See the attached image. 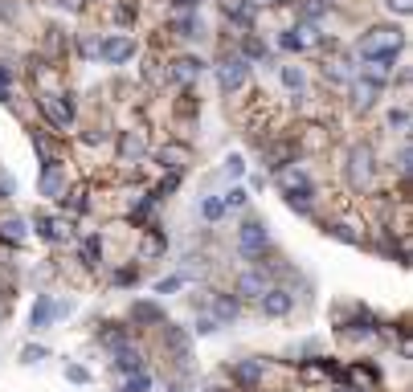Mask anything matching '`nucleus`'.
<instances>
[{"instance_id": "nucleus-1", "label": "nucleus", "mask_w": 413, "mask_h": 392, "mask_svg": "<svg viewBox=\"0 0 413 392\" xmlns=\"http://www.w3.org/2000/svg\"><path fill=\"white\" fill-rule=\"evenodd\" d=\"M405 46V33L397 29V25H381V29H368L365 37H360V58L365 62H385L393 66L397 62V53Z\"/></svg>"}, {"instance_id": "nucleus-2", "label": "nucleus", "mask_w": 413, "mask_h": 392, "mask_svg": "<svg viewBox=\"0 0 413 392\" xmlns=\"http://www.w3.org/2000/svg\"><path fill=\"white\" fill-rule=\"evenodd\" d=\"M258 311H262L266 319H287L294 311V295L287 286H266V290L258 295Z\"/></svg>"}, {"instance_id": "nucleus-3", "label": "nucleus", "mask_w": 413, "mask_h": 392, "mask_svg": "<svg viewBox=\"0 0 413 392\" xmlns=\"http://www.w3.org/2000/svg\"><path fill=\"white\" fill-rule=\"evenodd\" d=\"M372 172H377V163H372V147H368V143L352 147V151H348V180H352V188H365L368 180H372Z\"/></svg>"}, {"instance_id": "nucleus-4", "label": "nucleus", "mask_w": 413, "mask_h": 392, "mask_svg": "<svg viewBox=\"0 0 413 392\" xmlns=\"http://www.w3.org/2000/svg\"><path fill=\"white\" fill-rule=\"evenodd\" d=\"M266 245H270V233H266L262 221H245L242 229H238V250H242L250 262H254V257H262Z\"/></svg>"}, {"instance_id": "nucleus-5", "label": "nucleus", "mask_w": 413, "mask_h": 392, "mask_svg": "<svg viewBox=\"0 0 413 392\" xmlns=\"http://www.w3.org/2000/svg\"><path fill=\"white\" fill-rule=\"evenodd\" d=\"M41 115L57 127V131H66L74 123V102H70V94H46L41 98Z\"/></svg>"}, {"instance_id": "nucleus-6", "label": "nucleus", "mask_w": 413, "mask_h": 392, "mask_svg": "<svg viewBox=\"0 0 413 392\" xmlns=\"http://www.w3.org/2000/svg\"><path fill=\"white\" fill-rule=\"evenodd\" d=\"M245 78H250V62H245V58H225V62L217 66L221 90H242Z\"/></svg>"}, {"instance_id": "nucleus-7", "label": "nucleus", "mask_w": 413, "mask_h": 392, "mask_svg": "<svg viewBox=\"0 0 413 392\" xmlns=\"http://www.w3.org/2000/svg\"><path fill=\"white\" fill-rule=\"evenodd\" d=\"M131 53H135V41H131V37H123V33L107 37V41H98V58H102V62H111V66L131 62Z\"/></svg>"}, {"instance_id": "nucleus-8", "label": "nucleus", "mask_w": 413, "mask_h": 392, "mask_svg": "<svg viewBox=\"0 0 413 392\" xmlns=\"http://www.w3.org/2000/svg\"><path fill=\"white\" fill-rule=\"evenodd\" d=\"M201 74H205V62H201V58H176V62H172V82H180V86H193Z\"/></svg>"}, {"instance_id": "nucleus-9", "label": "nucleus", "mask_w": 413, "mask_h": 392, "mask_svg": "<svg viewBox=\"0 0 413 392\" xmlns=\"http://www.w3.org/2000/svg\"><path fill=\"white\" fill-rule=\"evenodd\" d=\"M270 286V278H266V270H245L242 278H238V299H254L258 302V295Z\"/></svg>"}, {"instance_id": "nucleus-10", "label": "nucleus", "mask_w": 413, "mask_h": 392, "mask_svg": "<svg viewBox=\"0 0 413 392\" xmlns=\"http://www.w3.org/2000/svg\"><path fill=\"white\" fill-rule=\"evenodd\" d=\"M53 319H57V311H53V299H49V295H37L33 311H29V327H33V331H46Z\"/></svg>"}, {"instance_id": "nucleus-11", "label": "nucleus", "mask_w": 413, "mask_h": 392, "mask_svg": "<svg viewBox=\"0 0 413 392\" xmlns=\"http://www.w3.org/2000/svg\"><path fill=\"white\" fill-rule=\"evenodd\" d=\"M311 41H319V33L311 29V25H294V29L283 33V49H294V53H299V49H307Z\"/></svg>"}, {"instance_id": "nucleus-12", "label": "nucleus", "mask_w": 413, "mask_h": 392, "mask_svg": "<svg viewBox=\"0 0 413 392\" xmlns=\"http://www.w3.org/2000/svg\"><path fill=\"white\" fill-rule=\"evenodd\" d=\"M62 184H66V176H62L57 160H46V163H41V196H57Z\"/></svg>"}, {"instance_id": "nucleus-13", "label": "nucleus", "mask_w": 413, "mask_h": 392, "mask_svg": "<svg viewBox=\"0 0 413 392\" xmlns=\"http://www.w3.org/2000/svg\"><path fill=\"white\" fill-rule=\"evenodd\" d=\"M377 94H381V86H377V82H368V78H360V82L352 86V107H356V111H372Z\"/></svg>"}, {"instance_id": "nucleus-14", "label": "nucleus", "mask_w": 413, "mask_h": 392, "mask_svg": "<svg viewBox=\"0 0 413 392\" xmlns=\"http://www.w3.org/2000/svg\"><path fill=\"white\" fill-rule=\"evenodd\" d=\"M238 384H245V388H254L258 380H262V360H242V364H233V372H229Z\"/></svg>"}, {"instance_id": "nucleus-15", "label": "nucleus", "mask_w": 413, "mask_h": 392, "mask_svg": "<svg viewBox=\"0 0 413 392\" xmlns=\"http://www.w3.org/2000/svg\"><path fill=\"white\" fill-rule=\"evenodd\" d=\"M144 151H147V143H144L140 131H135V135H131V131H123V135H119V160H140Z\"/></svg>"}, {"instance_id": "nucleus-16", "label": "nucleus", "mask_w": 413, "mask_h": 392, "mask_svg": "<svg viewBox=\"0 0 413 392\" xmlns=\"http://www.w3.org/2000/svg\"><path fill=\"white\" fill-rule=\"evenodd\" d=\"M311 196H316V192H311V184H299V188H287V205L294 208V212H303V217H311Z\"/></svg>"}, {"instance_id": "nucleus-17", "label": "nucleus", "mask_w": 413, "mask_h": 392, "mask_svg": "<svg viewBox=\"0 0 413 392\" xmlns=\"http://www.w3.org/2000/svg\"><path fill=\"white\" fill-rule=\"evenodd\" d=\"M140 368H144V356H140L135 347H115V372H127V376H131V372H140Z\"/></svg>"}, {"instance_id": "nucleus-18", "label": "nucleus", "mask_w": 413, "mask_h": 392, "mask_svg": "<svg viewBox=\"0 0 413 392\" xmlns=\"http://www.w3.org/2000/svg\"><path fill=\"white\" fill-rule=\"evenodd\" d=\"M131 319L135 323H164V306H156V302H131Z\"/></svg>"}, {"instance_id": "nucleus-19", "label": "nucleus", "mask_w": 413, "mask_h": 392, "mask_svg": "<svg viewBox=\"0 0 413 392\" xmlns=\"http://www.w3.org/2000/svg\"><path fill=\"white\" fill-rule=\"evenodd\" d=\"M233 319H238V299L217 295L213 299V323H233Z\"/></svg>"}, {"instance_id": "nucleus-20", "label": "nucleus", "mask_w": 413, "mask_h": 392, "mask_svg": "<svg viewBox=\"0 0 413 392\" xmlns=\"http://www.w3.org/2000/svg\"><path fill=\"white\" fill-rule=\"evenodd\" d=\"M127 339H131V331H127V327H115V323H107V331H98V344L111 347V351H115V347H127Z\"/></svg>"}, {"instance_id": "nucleus-21", "label": "nucleus", "mask_w": 413, "mask_h": 392, "mask_svg": "<svg viewBox=\"0 0 413 392\" xmlns=\"http://www.w3.org/2000/svg\"><path fill=\"white\" fill-rule=\"evenodd\" d=\"M164 344H168L172 351H176V356H180V360H184V356H189V335H184V331H180V327H168V323H164Z\"/></svg>"}, {"instance_id": "nucleus-22", "label": "nucleus", "mask_w": 413, "mask_h": 392, "mask_svg": "<svg viewBox=\"0 0 413 392\" xmlns=\"http://www.w3.org/2000/svg\"><path fill=\"white\" fill-rule=\"evenodd\" d=\"M221 8H225V17L238 25H250V4L245 0H221Z\"/></svg>"}, {"instance_id": "nucleus-23", "label": "nucleus", "mask_w": 413, "mask_h": 392, "mask_svg": "<svg viewBox=\"0 0 413 392\" xmlns=\"http://www.w3.org/2000/svg\"><path fill=\"white\" fill-rule=\"evenodd\" d=\"M278 74H283V86H287V90H303V86H307V78H303L299 66H283Z\"/></svg>"}, {"instance_id": "nucleus-24", "label": "nucleus", "mask_w": 413, "mask_h": 392, "mask_svg": "<svg viewBox=\"0 0 413 392\" xmlns=\"http://www.w3.org/2000/svg\"><path fill=\"white\" fill-rule=\"evenodd\" d=\"M172 29H176V37H201V21L196 17H176Z\"/></svg>"}, {"instance_id": "nucleus-25", "label": "nucleus", "mask_w": 413, "mask_h": 392, "mask_svg": "<svg viewBox=\"0 0 413 392\" xmlns=\"http://www.w3.org/2000/svg\"><path fill=\"white\" fill-rule=\"evenodd\" d=\"M147 388H151V376L140 368V372H131V376H127V384H123L119 392H147Z\"/></svg>"}, {"instance_id": "nucleus-26", "label": "nucleus", "mask_w": 413, "mask_h": 392, "mask_svg": "<svg viewBox=\"0 0 413 392\" xmlns=\"http://www.w3.org/2000/svg\"><path fill=\"white\" fill-rule=\"evenodd\" d=\"M327 237H336V241H348V245H360V233H352L348 225H327Z\"/></svg>"}, {"instance_id": "nucleus-27", "label": "nucleus", "mask_w": 413, "mask_h": 392, "mask_svg": "<svg viewBox=\"0 0 413 392\" xmlns=\"http://www.w3.org/2000/svg\"><path fill=\"white\" fill-rule=\"evenodd\" d=\"M98 257H102V241H98V237H86V241H82V262L95 266Z\"/></svg>"}, {"instance_id": "nucleus-28", "label": "nucleus", "mask_w": 413, "mask_h": 392, "mask_svg": "<svg viewBox=\"0 0 413 392\" xmlns=\"http://www.w3.org/2000/svg\"><path fill=\"white\" fill-rule=\"evenodd\" d=\"M327 4H332V0H303V21H319V17L327 13Z\"/></svg>"}, {"instance_id": "nucleus-29", "label": "nucleus", "mask_w": 413, "mask_h": 392, "mask_svg": "<svg viewBox=\"0 0 413 392\" xmlns=\"http://www.w3.org/2000/svg\"><path fill=\"white\" fill-rule=\"evenodd\" d=\"M180 160H184V147H164V151H160V163H164V168H172V172L180 168Z\"/></svg>"}, {"instance_id": "nucleus-30", "label": "nucleus", "mask_w": 413, "mask_h": 392, "mask_svg": "<svg viewBox=\"0 0 413 392\" xmlns=\"http://www.w3.org/2000/svg\"><path fill=\"white\" fill-rule=\"evenodd\" d=\"M221 212H225V205H221V196H209V201L201 205V217H205V221H217Z\"/></svg>"}, {"instance_id": "nucleus-31", "label": "nucleus", "mask_w": 413, "mask_h": 392, "mask_svg": "<svg viewBox=\"0 0 413 392\" xmlns=\"http://www.w3.org/2000/svg\"><path fill=\"white\" fill-rule=\"evenodd\" d=\"M0 229H4V237H8V241H21V237H25V221H17V217H8V221H4Z\"/></svg>"}, {"instance_id": "nucleus-32", "label": "nucleus", "mask_w": 413, "mask_h": 392, "mask_svg": "<svg viewBox=\"0 0 413 392\" xmlns=\"http://www.w3.org/2000/svg\"><path fill=\"white\" fill-rule=\"evenodd\" d=\"M245 201H250V196H245V188H233V192H225V196H221V205H225V208H245Z\"/></svg>"}, {"instance_id": "nucleus-33", "label": "nucleus", "mask_w": 413, "mask_h": 392, "mask_svg": "<svg viewBox=\"0 0 413 392\" xmlns=\"http://www.w3.org/2000/svg\"><path fill=\"white\" fill-rule=\"evenodd\" d=\"M164 245H168V241H164L160 233L151 229V237H147V241H144V257H151V254H164Z\"/></svg>"}, {"instance_id": "nucleus-34", "label": "nucleus", "mask_w": 413, "mask_h": 392, "mask_svg": "<svg viewBox=\"0 0 413 392\" xmlns=\"http://www.w3.org/2000/svg\"><path fill=\"white\" fill-rule=\"evenodd\" d=\"M389 127H397V131H409V111H405V107L389 111Z\"/></svg>"}, {"instance_id": "nucleus-35", "label": "nucleus", "mask_w": 413, "mask_h": 392, "mask_svg": "<svg viewBox=\"0 0 413 392\" xmlns=\"http://www.w3.org/2000/svg\"><path fill=\"white\" fill-rule=\"evenodd\" d=\"M21 360H25V364H37V360H46V347H41V344H29V347L21 351Z\"/></svg>"}, {"instance_id": "nucleus-36", "label": "nucleus", "mask_w": 413, "mask_h": 392, "mask_svg": "<svg viewBox=\"0 0 413 392\" xmlns=\"http://www.w3.org/2000/svg\"><path fill=\"white\" fill-rule=\"evenodd\" d=\"M8 94H13V74L8 66H0V102H8Z\"/></svg>"}, {"instance_id": "nucleus-37", "label": "nucleus", "mask_w": 413, "mask_h": 392, "mask_svg": "<svg viewBox=\"0 0 413 392\" xmlns=\"http://www.w3.org/2000/svg\"><path fill=\"white\" fill-rule=\"evenodd\" d=\"M385 8H389V13H397V17H409V13H413V0H385Z\"/></svg>"}, {"instance_id": "nucleus-38", "label": "nucleus", "mask_w": 413, "mask_h": 392, "mask_svg": "<svg viewBox=\"0 0 413 392\" xmlns=\"http://www.w3.org/2000/svg\"><path fill=\"white\" fill-rule=\"evenodd\" d=\"M409 143H401V151H397V172H401V176H409Z\"/></svg>"}, {"instance_id": "nucleus-39", "label": "nucleus", "mask_w": 413, "mask_h": 392, "mask_svg": "<svg viewBox=\"0 0 413 392\" xmlns=\"http://www.w3.org/2000/svg\"><path fill=\"white\" fill-rule=\"evenodd\" d=\"M176 286H184V278H180V274H172V278H164V282H156V295H168V290H176Z\"/></svg>"}, {"instance_id": "nucleus-40", "label": "nucleus", "mask_w": 413, "mask_h": 392, "mask_svg": "<svg viewBox=\"0 0 413 392\" xmlns=\"http://www.w3.org/2000/svg\"><path fill=\"white\" fill-rule=\"evenodd\" d=\"M115 282H119V286H135V282H140V270H135V266H131V270H119Z\"/></svg>"}, {"instance_id": "nucleus-41", "label": "nucleus", "mask_w": 413, "mask_h": 392, "mask_svg": "<svg viewBox=\"0 0 413 392\" xmlns=\"http://www.w3.org/2000/svg\"><path fill=\"white\" fill-rule=\"evenodd\" d=\"M245 58H266V46H262V41H254V37H250V41H245Z\"/></svg>"}, {"instance_id": "nucleus-42", "label": "nucleus", "mask_w": 413, "mask_h": 392, "mask_svg": "<svg viewBox=\"0 0 413 392\" xmlns=\"http://www.w3.org/2000/svg\"><path fill=\"white\" fill-rule=\"evenodd\" d=\"M193 331H196V335H213V331H217V323H213V319H196Z\"/></svg>"}, {"instance_id": "nucleus-43", "label": "nucleus", "mask_w": 413, "mask_h": 392, "mask_svg": "<svg viewBox=\"0 0 413 392\" xmlns=\"http://www.w3.org/2000/svg\"><path fill=\"white\" fill-rule=\"evenodd\" d=\"M225 172H229V176H242V172H245V163L238 160V156H229V160H225Z\"/></svg>"}, {"instance_id": "nucleus-44", "label": "nucleus", "mask_w": 413, "mask_h": 392, "mask_svg": "<svg viewBox=\"0 0 413 392\" xmlns=\"http://www.w3.org/2000/svg\"><path fill=\"white\" fill-rule=\"evenodd\" d=\"M66 376H70L74 384H86V380H90V376H86V368H66Z\"/></svg>"}, {"instance_id": "nucleus-45", "label": "nucleus", "mask_w": 413, "mask_h": 392, "mask_svg": "<svg viewBox=\"0 0 413 392\" xmlns=\"http://www.w3.org/2000/svg\"><path fill=\"white\" fill-rule=\"evenodd\" d=\"M196 4H201V0H176V8H184V13H193Z\"/></svg>"}, {"instance_id": "nucleus-46", "label": "nucleus", "mask_w": 413, "mask_h": 392, "mask_svg": "<svg viewBox=\"0 0 413 392\" xmlns=\"http://www.w3.org/2000/svg\"><path fill=\"white\" fill-rule=\"evenodd\" d=\"M0 192H4V196H13V180H8V176H0Z\"/></svg>"}, {"instance_id": "nucleus-47", "label": "nucleus", "mask_w": 413, "mask_h": 392, "mask_svg": "<svg viewBox=\"0 0 413 392\" xmlns=\"http://www.w3.org/2000/svg\"><path fill=\"white\" fill-rule=\"evenodd\" d=\"M57 4H62V8H70V13H78V8H82V0H57Z\"/></svg>"}, {"instance_id": "nucleus-48", "label": "nucleus", "mask_w": 413, "mask_h": 392, "mask_svg": "<svg viewBox=\"0 0 413 392\" xmlns=\"http://www.w3.org/2000/svg\"><path fill=\"white\" fill-rule=\"evenodd\" d=\"M245 4H287V0H245Z\"/></svg>"}, {"instance_id": "nucleus-49", "label": "nucleus", "mask_w": 413, "mask_h": 392, "mask_svg": "<svg viewBox=\"0 0 413 392\" xmlns=\"http://www.w3.org/2000/svg\"><path fill=\"white\" fill-rule=\"evenodd\" d=\"M340 392H356V388H348V384H340ZM360 392H365V388H360Z\"/></svg>"}]
</instances>
